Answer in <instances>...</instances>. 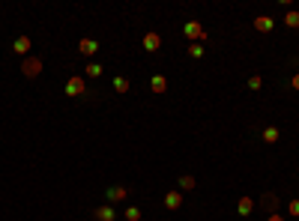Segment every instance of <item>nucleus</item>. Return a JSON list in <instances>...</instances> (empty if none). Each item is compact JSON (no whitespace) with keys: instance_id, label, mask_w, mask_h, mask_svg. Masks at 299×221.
<instances>
[{"instance_id":"1","label":"nucleus","mask_w":299,"mask_h":221,"mask_svg":"<svg viewBox=\"0 0 299 221\" xmlns=\"http://www.w3.org/2000/svg\"><path fill=\"white\" fill-rule=\"evenodd\" d=\"M21 75H24V78H30V81L39 78V75H42V60L33 57V54H30V57H24V60H21Z\"/></svg>"},{"instance_id":"2","label":"nucleus","mask_w":299,"mask_h":221,"mask_svg":"<svg viewBox=\"0 0 299 221\" xmlns=\"http://www.w3.org/2000/svg\"><path fill=\"white\" fill-rule=\"evenodd\" d=\"M183 33H186V39L201 42V45H204V39H207V30L201 27V21H186V24H183Z\"/></svg>"},{"instance_id":"3","label":"nucleus","mask_w":299,"mask_h":221,"mask_svg":"<svg viewBox=\"0 0 299 221\" xmlns=\"http://www.w3.org/2000/svg\"><path fill=\"white\" fill-rule=\"evenodd\" d=\"M66 96H87V84H84L81 75H72L66 81Z\"/></svg>"},{"instance_id":"4","label":"nucleus","mask_w":299,"mask_h":221,"mask_svg":"<svg viewBox=\"0 0 299 221\" xmlns=\"http://www.w3.org/2000/svg\"><path fill=\"white\" fill-rule=\"evenodd\" d=\"M144 51H150V54H156L159 48H162V36L156 33V30H150V33H144Z\"/></svg>"},{"instance_id":"5","label":"nucleus","mask_w":299,"mask_h":221,"mask_svg":"<svg viewBox=\"0 0 299 221\" xmlns=\"http://www.w3.org/2000/svg\"><path fill=\"white\" fill-rule=\"evenodd\" d=\"M129 194H132V191H129L126 185H111V188L105 191V198H108L111 203H123V201L129 198Z\"/></svg>"},{"instance_id":"6","label":"nucleus","mask_w":299,"mask_h":221,"mask_svg":"<svg viewBox=\"0 0 299 221\" xmlns=\"http://www.w3.org/2000/svg\"><path fill=\"white\" fill-rule=\"evenodd\" d=\"M278 203H281V201H278V194H276V191H263V194H260V206H263L269 215H272V212H278Z\"/></svg>"},{"instance_id":"7","label":"nucleus","mask_w":299,"mask_h":221,"mask_svg":"<svg viewBox=\"0 0 299 221\" xmlns=\"http://www.w3.org/2000/svg\"><path fill=\"white\" fill-rule=\"evenodd\" d=\"M12 51L21 54V57H30V36H27V33H21V36L12 42Z\"/></svg>"},{"instance_id":"8","label":"nucleus","mask_w":299,"mask_h":221,"mask_svg":"<svg viewBox=\"0 0 299 221\" xmlns=\"http://www.w3.org/2000/svg\"><path fill=\"white\" fill-rule=\"evenodd\" d=\"M252 24H255V30H257V33H269L272 27H276V21H272V15H257Z\"/></svg>"},{"instance_id":"9","label":"nucleus","mask_w":299,"mask_h":221,"mask_svg":"<svg viewBox=\"0 0 299 221\" xmlns=\"http://www.w3.org/2000/svg\"><path fill=\"white\" fill-rule=\"evenodd\" d=\"M96 51H99V42H96V39H81V42H78V54L93 57Z\"/></svg>"},{"instance_id":"10","label":"nucleus","mask_w":299,"mask_h":221,"mask_svg":"<svg viewBox=\"0 0 299 221\" xmlns=\"http://www.w3.org/2000/svg\"><path fill=\"white\" fill-rule=\"evenodd\" d=\"M165 206L173 212V209H180L183 206V191H168L165 194Z\"/></svg>"},{"instance_id":"11","label":"nucleus","mask_w":299,"mask_h":221,"mask_svg":"<svg viewBox=\"0 0 299 221\" xmlns=\"http://www.w3.org/2000/svg\"><path fill=\"white\" fill-rule=\"evenodd\" d=\"M150 90H153L156 96L168 93V78H165V75H153V78H150Z\"/></svg>"},{"instance_id":"12","label":"nucleus","mask_w":299,"mask_h":221,"mask_svg":"<svg viewBox=\"0 0 299 221\" xmlns=\"http://www.w3.org/2000/svg\"><path fill=\"white\" fill-rule=\"evenodd\" d=\"M93 218L96 221H114L117 212H114V206H99V209H93Z\"/></svg>"},{"instance_id":"13","label":"nucleus","mask_w":299,"mask_h":221,"mask_svg":"<svg viewBox=\"0 0 299 221\" xmlns=\"http://www.w3.org/2000/svg\"><path fill=\"white\" fill-rule=\"evenodd\" d=\"M236 212L248 218V215L255 212V201H252V198H239V201H236Z\"/></svg>"},{"instance_id":"14","label":"nucleus","mask_w":299,"mask_h":221,"mask_svg":"<svg viewBox=\"0 0 299 221\" xmlns=\"http://www.w3.org/2000/svg\"><path fill=\"white\" fill-rule=\"evenodd\" d=\"M260 135H263V141H266V143H278V138H281V132H278L276 126H266Z\"/></svg>"},{"instance_id":"15","label":"nucleus","mask_w":299,"mask_h":221,"mask_svg":"<svg viewBox=\"0 0 299 221\" xmlns=\"http://www.w3.org/2000/svg\"><path fill=\"white\" fill-rule=\"evenodd\" d=\"M284 24H287L290 30H299V12L296 9H287L284 12Z\"/></svg>"},{"instance_id":"16","label":"nucleus","mask_w":299,"mask_h":221,"mask_svg":"<svg viewBox=\"0 0 299 221\" xmlns=\"http://www.w3.org/2000/svg\"><path fill=\"white\" fill-rule=\"evenodd\" d=\"M204 51H207V48H204L201 42H192V45H189V57H192V60H201Z\"/></svg>"},{"instance_id":"17","label":"nucleus","mask_w":299,"mask_h":221,"mask_svg":"<svg viewBox=\"0 0 299 221\" xmlns=\"http://www.w3.org/2000/svg\"><path fill=\"white\" fill-rule=\"evenodd\" d=\"M194 185H197V180H194L192 174H183V177H180V191H192Z\"/></svg>"},{"instance_id":"18","label":"nucleus","mask_w":299,"mask_h":221,"mask_svg":"<svg viewBox=\"0 0 299 221\" xmlns=\"http://www.w3.org/2000/svg\"><path fill=\"white\" fill-rule=\"evenodd\" d=\"M129 87H132V84H129V78H123V75H117V78H114V90H117V93H129Z\"/></svg>"},{"instance_id":"19","label":"nucleus","mask_w":299,"mask_h":221,"mask_svg":"<svg viewBox=\"0 0 299 221\" xmlns=\"http://www.w3.org/2000/svg\"><path fill=\"white\" fill-rule=\"evenodd\" d=\"M84 75H87V78H99V75H102V63H87Z\"/></svg>"},{"instance_id":"20","label":"nucleus","mask_w":299,"mask_h":221,"mask_svg":"<svg viewBox=\"0 0 299 221\" xmlns=\"http://www.w3.org/2000/svg\"><path fill=\"white\" fill-rule=\"evenodd\" d=\"M126 221H141V209L138 206H129L126 209Z\"/></svg>"},{"instance_id":"21","label":"nucleus","mask_w":299,"mask_h":221,"mask_svg":"<svg viewBox=\"0 0 299 221\" xmlns=\"http://www.w3.org/2000/svg\"><path fill=\"white\" fill-rule=\"evenodd\" d=\"M260 84H263L260 75H252V78H248V90H260Z\"/></svg>"},{"instance_id":"22","label":"nucleus","mask_w":299,"mask_h":221,"mask_svg":"<svg viewBox=\"0 0 299 221\" xmlns=\"http://www.w3.org/2000/svg\"><path fill=\"white\" fill-rule=\"evenodd\" d=\"M287 209H290V215H293V218H299V198H293V201L287 203Z\"/></svg>"},{"instance_id":"23","label":"nucleus","mask_w":299,"mask_h":221,"mask_svg":"<svg viewBox=\"0 0 299 221\" xmlns=\"http://www.w3.org/2000/svg\"><path fill=\"white\" fill-rule=\"evenodd\" d=\"M290 87H293V90H299V72H296V75L290 78Z\"/></svg>"},{"instance_id":"24","label":"nucleus","mask_w":299,"mask_h":221,"mask_svg":"<svg viewBox=\"0 0 299 221\" xmlns=\"http://www.w3.org/2000/svg\"><path fill=\"white\" fill-rule=\"evenodd\" d=\"M266 221H284V215H278V212H272V215H269Z\"/></svg>"}]
</instances>
